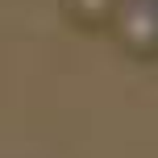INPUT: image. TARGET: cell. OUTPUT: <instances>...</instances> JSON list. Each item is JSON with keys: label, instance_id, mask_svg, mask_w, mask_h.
<instances>
[{"label": "cell", "instance_id": "1", "mask_svg": "<svg viewBox=\"0 0 158 158\" xmlns=\"http://www.w3.org/2000/svg\"><path fill=\"white\" fill-rule=\"evenodd\" d=\"M112 33L133 58H158V0H121Z\"/></svg>", "mask_w": 158, "mask_h": 158}, {"label": "cell", "instance_id": "2", "mask_svg": "<svg viewBox=\"0 0 158 158\" xmlns=\"http://www.w3.org/2000/svg\"><path fill=\"white\" fill-rule=\"evenodd\" d=\"M63 8L71 17V25H79V29H108L117 21L121 0H63Z\"/></svg>", "mask_w": 158, "mask_h": 158}]
</instances>
